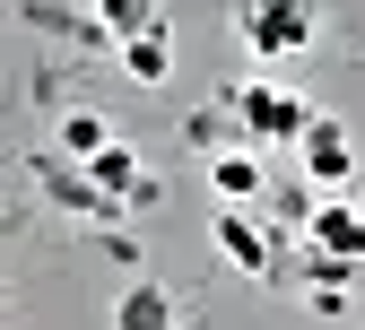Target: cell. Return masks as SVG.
<instances>
[{
    "instance_id": "6da1fadb",
    "label": "cell",
    "mask_w": 365,
    "mask_h": 330,
    "mask_svg": "<svg viewBox=\"0 0 365 330\" xmlns=\"http://www.w3.org/2000/svg\"><path fill=\"white\" fill-rule=\"evenodd\" d=\"M226 113L244 122L252 148H269V139H279V148H296L304 122H313V105H304V96H287V87H269V78H235V87H226Z\"/></svg>"
},
{
    "instance_id": "7a4b0ae2",
    "label": "cell",
    "mask_w": 365,
    "mask_h": 330,
    "mask_svg": "<svg viewBox=\"0 0 365 330\" xmlns=\"http://www.w3.org/2000/svg\"><path fill=\"white\" fill-rule=\"evenodd\" d=\"M235 35L252 61H296L313 43V9L304 0H235Z\"/></svg>"
},
{
    "instance_id": "3957f363",
    "label": "cell",
    "mask_w": 365,
    "mask_h": 330,
    "mask_svg": "<svg viewBox=\"0 0 365 330\" xmlns=\"http://www.w3.org/2000/svg\"><path fill=\"white\" fill-rule=\"evenodd\" d=\"M209 234H217V252L235 261L244 278H279V269H287V261H279V226H269V217H252V200H217Z\"/></svg>"
},
{
    "instance_id": "277c9868",
    "label": "cell",
    "mask_w": 365,
    "mask_h": 330,
    "mask_svg": "<svg viewBox=\"0 0 365 330\" xmlns=\"http://www.w3.org/2000/svg\"><path fill=\"white\" fill-rule=\"evenodd\" d=\"M296 165H304L313 192H339V182L356 174V148H348V130H339L331 113H313V122H304V139H296Z\"/></svg>"
},
{
    "instance_id": "5b68a950",
    "label": "cell",
    "mask_w": 365,
    "mask_h": 330,
    "mask_svg": "<svg viewBox=\"0 0 365 330\" xmlns=\"http://www.w3.org/2000/svg\"><path fill=\"white\" fill-rule=\"evenodd\" d=\"M113 61H122L130 87H165V78H174V26L157 18V26H140V35H122V43H113Z\"/></svg>"
},
{
    "instance_id": "8992f818",
    "label": "cell",
    "mask_w": 365,
    "mask_h": 330,
    "mask_svg": "<svg viewBox=\"0 0 365 330\" xmlns=\"http://www.w3.org/2000/svg\"><path fill=\"white\" fill-rule=\"evenodd\" d=\"M113 330H182V304L165 278H130V287L113 296Z\"/></svg>"
},
{
    "instance_id": "52a82bcc",
    "label": "cell",
    "mask_w": 365,
    "mask_h": 330,
    "mask_svg": "<svg viewBox=\"0 0 365 330\" xmlns=\"http://www.w3.org/2000/svg\"><path fill=\"white\" fill-rule=\"evenodd\" d=\"M304 244H322L331 261H356V269H365V209H356V200H322L313 226H304Z\"/></svg>"
},
{
    "instance_id": "ba28073f",
    "label": "cell",
    "mask_w": 365,
    "mask_h": 330,
    "mask_svg": "<svg viewBox=\"0 0 365 330\" xmlns=\"http://www.w3.org/2000/svg\"><path fill=\"white\" fill-rule=\"evenodd\" d=\"M209 192H217V200H261V192H269L261 148H217V157H209Z\"/></svg>"
},
{
    "instance_id": "9c48e42d",
    "label": "cell",
    "mask_w": 365,
    "mask_h": 330,
    "mask_svg": "<svg viewBox=\"0 0 365 330\" xmlns=\"http://www.w3.org/2000/svg\"><path fill=\"white\" fill-rule=\"evenodd\" d=\"M53 148L87 165V157H96V148H113V122H105V113H87V105H78V113H61V122H53Z\"/></svg>"
},
{
    "instance_id": "30bf717a",
    "label": "cell",
    "mask_w": 365,
    "mask_h": 330,
    "mask_svg": "<svg viewBox=\"0 0 365 330\" xmlns=\"http://www.w3.org/2000/svg\"><path fill=\"white\" fill-rule=\"evenodd\" d=\"M261 209H269V226H279V244H287V234L313 226V209H322V200H313V182H269Z\"/></svg>"
},
{
    "instance_id": "8fae6325",
    "label": "cell",
    "mask_w": 365,
    "mask_h": 330,
    "mask_svg": "<svg viewBox=\"0 0 365 330\" xmlns=\"http://www.w3.org/2000/svg\"><path fill=\"white\" fill-rule=\"evenodd\" d=\"M87 9H96V18L113 26V43H122V35H140V26H157V18H165V0H87Z\"/></svg>"
},
{
    "instance_id": "7c38bea8",
    "label": "cell",
    "mask_w": 365,
    "mask_h": 330,
    "mask_svg": "<svg viewBox=\"0 0 365 330\" xmlns=\"http://www.w3.org/2000/svg\"><path fill=\"white\" fill-rule=\"evenodd\" d=\"M182 148L217 157V148H226V122H217V113H192V122H182Z\"/></svg>"
}]
</instances>
